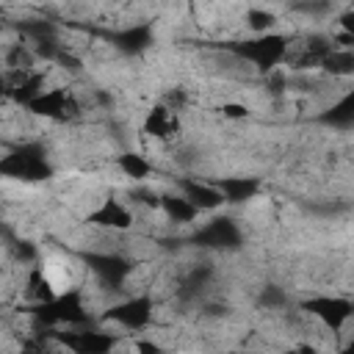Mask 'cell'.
<instances>
[{"instance_id": "obj_16", "label": "cell", "mask_w": 354, "mask_h": 354, "mask_svg": "<svg viewBox=\"0 0 354 354\" xmlns=\"http://www.w3.org/2000/svg\"><path fill=\"white\" fill-rule=\"evenodd\" d=\"M116 166H119L122 174L130 177V180H147L149 171H152V163H149L147 158L136 155V152H124V155H119V158H116Z\"/></svg>"}, {"instance_id": "obj_15", "label": "cell", "mask_w": 354, "mask_h": 354, "mask_svg": "<svg viewBox=\"0 0 354 354\" xmlns=\"http://www.w3.org/2000/svg\"><path fill=\"white\" fill-rule=\"evenodd\" d=\"M216 185L221 188L227 202H243L257 191V183L252 177H227V180H218Z\"/></svg>"}, {"instance_id": "obj_7", "label": "cell", "mask_w": 354, "mask_h": 354, "mask_svg": "<svg viewBox=\"0 0 354 354\" xmlns=\"http://www.w3.org/2000/svg\"><path fill=\"white\" fill-rule=\"evenodd\" d=\"M180 194H185L196 207L199 213H216L218 207L227 205V196L221 194L218 185L213 183H202V180H180Z\"/></svg>"}, {"instance_id": "obj_13", "label": "cell", "mask_w": 354, "mask_h": 354, "mask_svg": "<svg viewBox=\"0 0 354 354\" xmlns=\"http://www.w3.org/2000/svg\"><path fill=\"white\" fill-rule=\"evenodd\" d=\"M318 119L329 127H351L354 124V88L346 91L343 97H337Z\"/></svg>"}, {"instance_id": "obj_12", "label": "cell", "mask_w": 354, "mask_h": 354, "mask_svg": "<svg viewBox=\"0 0 354 354\" xmlns=\"http://www.w3.org/2000/svg\"><path fill=\"white\" fill-rule=\"evenodd\" d=\"M160 210L166 213L169 221L177 224H191L199 216V207L185 194H160Z\"/></svg>"}, {"instance_id": "obj_22", "label": "cell", "mask_w": 354, "mask_h": 354, "mask_svg": "<svg viewBox=\"0 0 354 354\" xmlns=\"http://www.w3.org/2000/svg\"><path fill=\"white\" fill-rule=\"evenodd\" d=\"M337 25H340V30H346L348 36H354V8L340 11L337 14Z\"/></svg>"}, {"instance_id": "obj_1", "label": "cell", "mask_w": 354, "mask_h": 354, "mask_svg": "<svg viewBox=\"0 0 354 354\" xmlns=\"http://www.w3.org/2000/svg\"><path fill=\"white\" fill-rule=\"evenodd\" d=\"M230 50H232L235 58H241V61L268 72V69H277L288 58L290 47H288V36L274 30V33H257V36H252L246 41H238Z\"/></svg>"}, {"instance_id": "obj_17", "label": "cell", "mask_w": 354, "mask_h": 354, "mask_svg": "<svg viewBox=\"0 0 354 354\" xmlns=\"http://www.w3.org/2000/svg\"><path fill=\"white\" fill-rule=\"evenodd\" d=\"M246 25H249V30L257 36V33H274L277 25H279V19H277L274 11H266V8H249V11H246Z\"/></svg>"}, {"instance_id": "obj_11", "label": "cell", "mask_w": 354, "mask_h": 354, "mask_svg": "<svg viewBox=\"0 0 354 354\" xmlns=\"http://www.w3.org/2000/svg\"><path fill=\"white\" fill-rule=\"evenodd\" d=\"M58 335V332H55ZM64 340L66 348L72 351H108L113 346V337L105 335V332H88V329H80V332H69V335H58Z\"/></svg>"}, {"instance_id": "obj_2", "label": "cell", "mask_w": 354, "mask_h": 354, "mask_svg": "<svg viewBox=\"0 0 354 354\" xmlns=\"http://www.w3.org/2000/svg\"><path fill=\"white\" fill-rule=\"evenodd\" d=\"M0 169H3V174L19 177V180H44L50 174L44 149L39 144H22L17 152H8L0 163Z\"/></svg>"}, {"instance_id": "obj_18", "label": "cell", "mask_w": 354, "mask_h": 354, "mask_svg": "<svg viewBox=\"0 0 354 354\" xmlns=\"http://www.w3.org/2000/svg\"><path fill=\"white\" fill-rule=\"evenodd\" d=\"M290 8H293L296 14H301V17L321 19V17H326V14L332 11V0H296Z\"/></svg>"}, {"instance_id": "obj_5", "label": "cell", "mask_w": 354, "mask_h": 354, "mask_svg": "<svg viewBox=\"0 0 354 354\" xmlns=\"http://www.w3.org/2000/svg\"><path fill=\"white\" fill-rule=\"evenodd\" d=\"M152 301L147 296H133L127 301H119L113 307H108L102 313V321L108 324H119L122 329H141L152 321Z\"/></svg>"}, {"instance_id": "obj_19", "label": "cell", "mask_w": 354, "mask_h": 354, "mask_svg": "<svg viewBox=\"0 0 354 354\" xmlns=\"http://www.w3.org/2000/svg\"><path fill=\"white\" fill-rule=\"evenodd\" d=\"M116 44H119L122 50H127V53H138V50H144V47L149 44V33H147L144 28H130V30H124V33L116 39Z\"/></svg>"}, {"instance_id": "obj_8", "label": "cell", "mask_w": 354, "mask_h": 354, "mask_svg": "<svg viewBox=\"0 0 354 354\" xmlns=\"http://www.w3.org/2000/svg\"><path fill=\"white\" fill-rule=\"evenodd\" d=\"M180 130V122H177V111H171L169 105L158 102L155 108L147 111L144 116V133L158 138V141H171Z\"/></svg>"}, {"instance_id": "obj_9", "label": "cell", "mask_w": 354, "mask_h": 354, "mask_svg": "<svg viewBox=\"0 0 354 354\" xmlns=\"http://www.w3.org/2000/svg\"><path fill=\"white\" fill-rule=\"evenodd\" d=\"M88 224H97V227H105V230H130L133 227V210L127 205H122L119 199H105L91 216H88Z\"/></svg>"}, {"instance_id": "obj_4", "label": "cell", "mask_w": 354, "mask_h": 354, "mask_svg": "<svg viewBox=\"0 0 354 354\" xmlns=\"http://www.w3.org/2000/svg\"><path fill=\"white\" fill-rule=\"evenodd\" d=\"M28 111L41 113V116L55 119V122H69V119H75L80 113V102L69 88H50V91H41L28 105Z\"/></svg>"}, {"instance_id": "obj_14", "label": "cell", "mask_w": 354, "mask_h": 354, "mask_svg": "<svg viewBox=\"0 0 354 354\" xmlns=\"http://www.w3.org/2000/svg\"><path fill=\"white\" fill-rule=\"evenodd\" d=\"M321 69L329 72L332 77H348V75H354V47H335L321 61Z\"/></svg>"}, {"instance_id": "obj_21", "label": "cell", "mask_w": 354, "mask_h": 354, "mask_svg": "<svg viewBox=\"0 0 354 354\" xmlns=\"http://www.w3.org/2000/svg\"><path fill=\"white\" fill-rule=\"evenodd\" d=\"M221 113L230 116V119H246L249 116V108L246 105H238V102H227V105H221Z\"/></svg>"}, {"instance_id": "obj_10", "label": "cell", "mask_w": 354, "mask_h": 354, "mask_svg": "<svg viewBox=\"0 0 354 354\" xmlns=\"http://www.w3.org/2000/svg\"><path fill=\"white\" fill-rule=\"evenodd\" d=\"M238 238L241 232L230 218H213L196 232V241H202L205 246H235Z\"/></svg>"}, {"instance_id": "obj_20", "label": "cell", "mask_w": 354, "mask_h": 354, "mask_svg": "<svg viewBox=\"0 0 354 354\" xmlns=\"http://www.w3.org/2000/svg\"><path fill=\"white\" fill-rule=\"evenodd\" d=\"M260 301H263L268 310H282V307L288 304V296H285V290H279V288L268 285V288H263V293H260Z\"/></svg>"}, {"instance_id": "obj_6", "label": "cell", "mask_w": 354, "mask_h": 354, "mask_svg": "<svg viewBox=\"0 0 354 354\" xmlns=\"http://www.w3.org/2000/svg\"><path fill=\"white\" fill-rule=\"evenodd\" d=\"M88 268L100 277L102 285H113V288H122L124 279L130 277L133 266L130 260H124L122 254H111V252H102V254H88L86 257Z\"/></svg>"}, {"instance_id": "obj_3", "label": "cell", "mask_w": 354, "mask_h": 354, "mask_svg": "<svg viewBox=\"0 0 354 354\" xmlns=\"http://www.w3.org/2000/svg\"><path fill=\"white\" fill-rule=\"evenodd\" d=\"M301 307L318 324H324L329 332H340L354 318V301H348L343 296H313Z\"/></svg>"}]
</instances>
